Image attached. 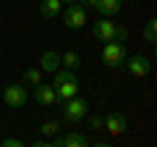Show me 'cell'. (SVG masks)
<instances>
[{"mask_svg": "<svg viewBox=\"0 0 157 147\" xmlns=\"http://www.w3.org/2000/svg\"><path fill=\"white\" fill-rule=\"evenodd\" d=\"M52 74H55L52 87H55V95H58L60 102L78 95V79H76V74H73L71 68H60V71H52Z\"/></svg>", "mask_w": 157, "mask_h": 147, "instance_id": "cell-1", "label": "cell"}, {"mask_svg": "<svg viewBox=\"0 0 157 147\" xmlns=\"http://www.w3.org/2000/svg\"><path fill=\"white\" fill-rule=\"evenodd\" d=\"M94 37L105 45V42H113V40H118V42H126L128 40V32H126V26H118L113 18H105L102 16L100 21L94 24Z\"/></svg>", "mask_w": 157, "mask_h": 147, "instance_id": "cell-2", "label": "cell"}, {"mask_svg": "<svg viewBox=\"0 0 157 147\" xmlns=\"http://www.w3.org/2000/svg\"><path fill=\"white\" fill-rule=\"evenodd\" d=\"M100 61H102V66H107V68H121L126 63V45L118 42V40L105 42V47H102V53H100Z\"/></svg>", "mask_w": 157, "mask_h": 147, "instance_id": "cell-3", "label": "cell"}, {"mask_svg": "<svg viewBox=\"0 0 157 147\" xmlns=\"http://www.w3.org/2000/svg\"><path fill=\"white\" fill-rule=\"evenodd\" d=\"M63 116H66V121H71V124H81V121L89 116V102L81 100V97H68V100H63Z\"/></svg>", "mask_w": 157, "mask_h": 147, "instance_id": "cell-4", "label": "cell"}, {"mask_svg": "<svg viewBox=\"0 0 157 147\" xmlns=\"http://www.w3.org/2000/svg\"><path fill=\"white\" fill-rule=\"evenodd\" d=\"M60 18H63V24H66L68 29H81L86 24V8L81 6V3H68L66 8L60 11Z\"/></svg>", "mask_w": 157, "mask_h": 147, "instance_id": "cell-5", "label": "cell"}, {"mask_svg": "<svg viewBox=\"0 0 157 147\" xmlns=\"http://www.w3.org/2000/svg\"><path fill=\"white\" fill-rule=\"evenodd\" d=\"M26 100H29V95H26V87L24 84H8L3 89V102L8 108H24Z\"/></svg>", "mask_w": 157, "mask_h": 147, "instance_id": "cell-6", "label": "cell"}, {"mask_svg": "<svg viewBox=\"0 0 157 147\" xmlns=\"http://www.w3.org/2000/svg\"><path fill=\"white\" fill-rule=\"evenodd\" d=\"M126 68H128V74L131 76H136V79H144L147 74H149V58L147 55H141V53H136V55H126V63H123Z\"/></svg>", "mask_w": 157, "mask_h": 147, "instance_id": "cell-7", "label": "cell"}, {"mask_svg": "<svg viewBox=\"0 0 157 147\" xmlns=\"http://www.w3.org/2000/svg\"><path fill=\"white\" fill-rule=\"evenodd\" d=\"M126 126H128V118H126L121 110H110V113L105 116V129H107V134L118 137V134H123V131H126Z\"/></svg>", "mask_w": 157, "mask_h": 147, "instance_id": "cell-8", "label": "cell"}, {"mask_svg": "<svg viewBox=\"0 0 157 147\" xmlns=\"http://www.w3.org/2000/svg\"><path fill=\"white\" fill-rule=\"evenodd\" d=\"M34 100H37L42 108H50V105H55V102H58L55 87H52V84H42V81H39V84L34 87Z\"/></svg>", "mask_w": 157, "mask_h": 147, "instance_id": "cell-9", "label": "cell"}, {"mask_svg": "<svg viewBox=\"0 0 157 147\" xmlns=\"http://www.w3.org/2000/svg\"><path fill=\"white\" fill-rule=\"evenodd\" d=\"M50 145H55V147H81V145H86V137L78 134V131H66V134H55V139Z\"/></svg>", "mask_w": 157, "mask_h": 147, "instance_id": "cell-10", "label": "cell"}, {"mask_svg": "<svg viewBox=\"0 0 157 147\" xmlns=\"http://www.w3.org/2000/svg\"><path fill=\"white\" fill-rule=\"evenodd\" d=\"M121 0H97L94 3V11L100 13V16H105V18H113L115 13H121Z\"/></svg>", "mask_w": 157, "mask_h": 147, "instance_id": "cell-11", "label": "cell"}, {"mask_svg": "<svg viewBox=\"0 0 157 147\" xmlns=\"http://www.w3.org/2000/svg\"><path fill=\"white\" fill-rule=\"evenodd\" d=\"M63 11V3L60 0H42L39 3V13H42V18H47V21H52V18H58Z\"/></svg>", "mask_w": 157, "mask_h": 147, "instance_id": "cell-12", "label": "cell"}, {"mask_svg": "<svg viewBox=\"0 0 157 147\" xmlns=\"http://www.w3.org/2000/svg\"><path fill=\"white\" fill-rule=\"evenodd\" d=\"M39 66H42V71H58V66H60V55H58L55 50H45L42 58H39Z\"/></svg>", "mask_w": 157, "mask_h": 147, "instance_id": "cell-13", "label": "cell"}, {"mask_svg": "<svg viewBox=\"0 0 157 147\" xmlns=\"http://www.w3.org/2000/svg\"><path fill=\"white\" fill-rule=\"evenodd\" d=\"M60 66H66V68H71V71H76V68L81 66V55H78V53H73V50L63 53V55H60Z\"/></svg>", "mask_w": 157, "mask_h": 147, "instance_id": "cell-14", "label": "cell"}, {"mask_svg": "<svg viewBox=\"0 0 157 147\" xmlns=\"http://www.w3.org/2000/svg\"><path fill=\"white\" fill-rule=\"evenodd\" d=\"M60 129H63L60 121L52 118V121H45V124L39 126V134H42V137H55V134H60Z\"/></svg>", "mask_w": 157, "mask_h": 147, "instance_id": "cell-15", "label": "cell"}, {"mask_svg": "<svg viewBox=\"0 0 157 147\" xmlns=\"http://www.w3.org/2000/svg\"><path fill=\"white\" fill-rule=\"evenodd\" d=\"M39 81H42V71H39V68H29V71L24 74V84L26 87H37Z\"/></svg>", "mask_w": 157, "mask_h": 147, "instance_id": "cell-16", "label": "cell"}, {"mask_svg": "<svg viewBox=\"0 0 157 147\" xmlns=\"http://www.w3.org/2000/svg\"><path fill=\"white\" fill-rule=\"evenodd\" d=\"M155 34H157V21H155V18H149L147 26H144V40L149 42V45H155Z\"/></svg>", "mask_w": 157, "mask_h": 147, "instance_id": "cell-17", "label": "cell"}, {"mask_svg": "<svg viewBox=\"0 0 157 147\" xmlns=\"http://www.w3.org/2000/svg\"><path fill=\"white\" fill-rule=\"evenodd\" d=\"M89 124H92V129H94V131H100V129H105V116H102V113H97V116H92V118H89Z\"/></svg>", "mask_w": 157, "mask_h": 147, "instance_id": "cell-18", "label": "cell"}, {"mask_svg": "<svg viewBox=\"0 0 157 147\" xmlns=\"http://www.w3.org/2000/svg\"><path fill=\"white\" fill-rule=\"evenodd\" d=\"M0 145H3V147H21L24 142H21V139H16V137H8V139H3Z\"/></svg>", "mask_w": 157, "mask_h": 147, "instance_id": "cell-19", "label": "cell"}, {"mask_svg": "<svg viewBox=\"0 0 157 147\" xmlns=\"http://www.w3.org/2000/svg\"><path fill=\"white\" fill-rule=\"evenodd\" d=\"M60 3H76V0H60Z\"/></svg>", "mask_w": 157, "mask_h": 147, "instance_id": "cell-20", "label": "cell"}]
</instances>
